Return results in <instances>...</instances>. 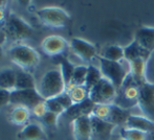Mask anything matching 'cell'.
Instances as JSON below:
<instances>
[{
  "instance_id": "cell-1",
  "label": "cell",
  "mask_w": 154,
  "mask_h": 140,
  "mask_svg": "<svg viewBox=\"0 0 154 140\" xmlns=\"http://www.w3.org/2000/svg\"><path fill=\"white\" fill-rule=\"evenodd\" d=\"M67 87L62 76L60 68L51 69L43 74L40 83L37 85L40 96L44 100L55 98L66 91Z\"/></svg>"
},
{
  "instance_id": "cell-2",
  "label": "cell",
  "mask_w": 154,
  "mask_h": 140,
  "mask_svg": "<svg viewBox=\"0 0 154 140\" xmlns=\"http://www.w3.org/2000/svg\"><path fill=\"white\" fill-rule=\"evenodd\" d=\"M99 68L104 79L113 84L116 89H121L130 74V66L126 60L112 62L99 57Z\"/></svg>"
},
{
  "instance_id": "cell-3",
  "label": "cell",
  "mask_w": 154,
  "mask_h": 140,
  "mask_svg": "<svg viewBox=\"0 0 154 140\" xmlns=\"http://www.w3.org/2000/svg\"><path fill=\"white\" fill-rule=\"evenodd\" d=\"M10 60L20 68V70H24L29 72L35 69L40 63V55L36 49L29 46L26 44H16L8 50Z\"/></svg>"
},
{
  "instance_id": "cell-4",
  "label": "cell",
  "mask_w": 154,
  "mask_h": 140,
  "mask_svg": "<svg viewBox=\"0 0 154 140\" xmlns=\"http://www.w3.org/2000/svg\"><path fill=\"white\" fill-rule=\"evenodd\" d=\"M5 40L11 42H21L31 38L34 31L29 24L15 14H10L4 20Z\"/></svg>"
},
{
  "instance_id": "cell-5",
  "label": "cell",
  "mask_w": 154,
  "mask_h": 140,
  "mask_svg": "<svg viewBox=\"0 0 154 140\" xmlns=\"http://www.w3.org/2000/svg\"><path fill=\"white\" fill-rule=\"evenodd\" d=\"M36 16L44 26L51 28H62L70 20V16L59 6H45L36 12Z\"/></svg>"
},
{
  "instance_id": "cell-6",
  "label": "cell",
  "mask_w": 154,
  "mask_h": 140,
  "mask_svg": "<svg viewBox=\"0 0 154 140\" xmlns=\"http://www.w3.org/2000/svg\"><path fill=\"white\" fill-rule=\"evenodd\" d=\"M116 91L113 84L103 77L89 90V100L94 105H113L118 97Z\"/></svg>"
},
{
  "instance_id": "cell-7",
  "label": "cell",
  "mask_w": 154,
  "mask_h": 140,
  "mask_svg": "<svg viewBox=\"0 0 154 140\" xmlns=\"http://www.w3.org/2000/svg\"><path fill=\"white\" fill-rule=\"evenodd\" d=\"M137 107L143 115L154 121V84L147 81L140 86Z\"/></svg>"
},
{
  "instance_id": "cell-8",
  "label": "cell",
  "mask_w": 154,
  "mask_h": 140,
  "mask_svg": "<svg viewBox=\"0 0 154 140\" xmlns=\"http://www.w3.org/2000/svg\"><path fill=\"white\" fill-rule=\"evenodd\" d=\"M38 90L36 89H14L11 91V104L22 106L27 109H32L38 104L43 102Z\"/></svg>"
},
{
  "instance_id": "cell-9",
  "label": "cell",
  "mask_w": 154,
  "mask_h": 140,
  "mask_svg": "<svg viewBox=\"0 0 154 140\" xmlns=\"http://www.w3.org/2000/svg\"><path fill=\"white\" fill-rule=\"evenodd\" d=\"M69 47L78 58L86 63H89L97 57V50L95 46L84 39L72 38L69 42Z\"/></svg>"
},
{
  "instance_id": "cell-10",
  "label": "cell",
  "mask_w": 154,
  "mask_h": 140,
  "mask_svg": "<svg viewBox=\"0 0 154 140\" xmlns=\"http://www.w3.org/2000/svg\"><path fill=\"white\" fill-rule=\"evenodd\" d=\"M69 43L63 37L51 35L43 39L41 43V49L46 55L59 57L68 49Z\"/></svg>"
},
{
  "instance_id": "cell-11",
  "label": "cell",
  "mask_w": 154,
  "mask_h": 140,
  "mask_svg": "<svg viewBox=\"0 0 154 140\" xmlns=\"http://www.w3.org/2000/svg\"><path fill=\"white\" fill-rule=\"evenodd\" d=\"M72 134L75 140H92V127L90 116L80 117L71 121Z\"/></svg>"
},
{
  "instance_id": "cell-12",
  "label": "cell",
  "mask_w": 154,
  "mask_h": 140,
  "mask_svg": "<svg viewBox=\"0 0 154 140\" xmlns=\"http://www.w3.org/2000/svg\"><path fill=\"white\" fill-rule=\"evenodd\" d=\"M91 119V127H92V134L93 138H97L100 140H107L111 136L116 126L111 122L103 121L101 119L90 116Z\"/></svg>"
},
{
  "instance_id": "cell-13",
  "label": "cell",
  "mask_w": 154,
  "mask_h": 140,
  "mask_svg": "<svg viewBox=\"0 0 154 140\" xmlns=\"http://www.w3.org/2000/svg\"><path fill=\"white\" fill-rule=\"evenodd\" d=\"M125 127L142 131V132L148 133V134L154 132V121L147 118L144 115H133V114H131L128 117Z\"/></svg>"
},
{
  "instance_id": "cell-14",
  "label": "cell",
  "mask_w": 154,
  "mask_h": 140,
  "mask_svg": "<svg viewBox=\"0 0 154 140\" xmlns=\"http://www.w3.org/2000/svg\"><path fill=\"white\" fill-rule=\"evenodd\" d=\"M134 40L146 50L152 53L154 51V27L143 26L138 28L134 36Z\"/></svg>"
},
{
  "instance_id": "cell-15",
  "label": "cell",
  "mask_w": 154,
  "mask_h": 140,
  "mask_svg": "<svg viewBox=\"0 0 154 140\" xmlns=\"http://www.w3.org/2000/svg\"><path fill=\"white\" fill-rule=\"evenodd\" d=\"M18 138L20 140H46L47 137L40 124L31 122L23 127L22 130L19 132Z\"/></svg>"
},
{
  "instance_id": "cell-16",
  "label": "cell",
  "mask_w": 154,
  "mask_h": 140,
  "mask_svg": "<svg viewBox=\"0 0 154 140\" xmlns=\"http://www.w3.org/2000/svg\"><path fill=\"white\" fill-rule=\"evenodd\" d=\"M124 51H125V60L127 62L134 61V60L138 59L149 61L151 55H152L148 50H146L143 46H140L135 40L132 41L128 46L124 47Z\"/></svg>"
},
{
  "instance_id": "cell-17",
  "label": "cell",
  "mask_w": 154,
  "mask_h": 140,
  "mask_svg": "<svg viewBox=\"0 0 154 140\" xmlns=\"http://www.w3.org/2000/svg\"><path fill=\"white\" fill-rule=\"evenodd\" d=\"M93 108H94V104L90 100H87L85 102L81 103V104L72 105L64 114L68 118H70L71 121H72V120L80 117L91 116Z\"/></svg>"
},
{
  "instance_id": "cell-18",
  "label": "cell",
  "mask_w": 154,
  "mask_h": 140,
  "mask_svg": "<svg viewBox=\"0 0 154 140\" xmlns=\"http://www.w3.org/2000/svg\"><path fill=\"white\" fill-rule=\"evenodd\" d=\"M31 117V111L29 109L22 106H15L14 109L11 111L10 113V120L13 124L16 126H26L27 121L29 120Z\"/></svg>"
},
{
  "instance_id": "cell-19",
  "label": "cell",
  "mask_w": 154,
  "mask_h": 140,
  "mask_svg": "<svg viewBox=\"0 0 154 140\" xmlns=\"http://www.w3.org/2000/svg\"><path fill=\"white\" fill-rule=\"evenodd\" d=\"M131 115L130 112L128 111V109L122 108L120 106L113 104L111 105V110H110V117H109V122H111L114 126H120L123 124L125 126L126 121H127L128 117Z\"/></svg>"
},
{
  "instance_id": "cell-20",
  "label": "cell",
  "mask_w": 154,
  "mask_h": 140,
  "mask_svg": "<svg viewBox=\"0 0 154 140\" xmlns=\"http://www.w3.org/2000/svg\"><path fill=\"white\" fill-rule=\"evenodd\" d=\"M37 85L32 75L27 71H16V86L15 89H36Z\"/></svg>"
},
{
  "instance_id": "cell-21",
  "label": "cell",
  "mask_w": 154,
  "mask_h": 140,
  "mask_svg": "<svg viewBox=\"0 0 154 140\" xmlns=\"http://www.w3.org/2000/svg\"><path fill=\"white\" fill-rule=\"evenodd\" d=\"M101 57L108 60V61L122 62L125 60V51H124L123 47L111 45V46H107L104 48V50L102 51Z\"/></svg>"
},
{
  "instance_id": "cell-22",
  "label": "cell",
  "mask_w": 154,
  "mask_h": 140,
  "mask_svg": "<svg viewBox=\"0 0 154 140\" xmlns=\"http://www.w3.org/2000/svg\"><path fill=\"white\" fill-rule=\"evenodd\" d=\"M66 91L68 92L73 105L81 104L89 100V90L86 88V86H75L68 88Z\"/></svg>"
},
{
  "instance_id": "cell-23",
  "label": "cell",
  "mask_w": 154,
  "mask_h": 140,
  "mask_svg": "<svg viewBox=\"0 0 154 140\" xmlns=\"http://www.w3.org/2000/svg\"><path fill=\"white\" fill-rule=\"evenodd\" d=\"M16 86V70L3 69L0 71V88L13 91Z\"/></svg>"
},
{
  "instance_id": "cell-24",
  "label": "cell",
  "mask_w": 154,
  "mask_h": 140,
  "mask_svg": "<svg viewBox=\"0 0 154 140\" xmlns=\"http://www.w3.org/2000/svg\"><path fill=\"white\" fill-rule=\"evenodd\" d=\"M87 71H88V65L75 66V71H73V73H72V77H71L70 84L68 85L67 89L70 87H75V86H85Z\"/></svg>"
},
{
  "instance_id": "cell-25",
  "label": "cell",
  "mask_w": 154,
  "mask_h": 140,
  "mask_svg": "<svg viewBox=\"0 0 154 140\" xmlns=\"http://www.w3.org/2000/svg\"><path fill=\"white\" fill-rule=\"evenodd\" d=\"M120 136L122 140H148L149 138L148 133L134 130V129L126 128V127H124L121 130Z\"/></svg>"
},
{
  "instance_id": "cell-26",
  "label": "cell",
  "mask_w": 154,
  "mask_h": 140,
  "mask_svg": "<svg viewBox=\"0 0 154 140\" xmlns=\"http://www.w3.org/2000/svg\"><path fill=\"white\" fill-rule=\"evenodd\" d=\"M103 79V75L99 67H95L93 65H88L87 76H86L85 86L88 90H90L93 86H95L101 79Z\"/></svg>"
},
{
  "instance_id": "cell-27",
  "label": "cell",
  "mask_w": 154,
  "mask_h": 140,
  "mask_svg": "<svg viewBox=\"0 0 154 140\" xmlns=\"http://www.w3.org/2000/svg\"><path fill=\"white\" fill-rule=\"evenodd\" d=\"M75 68V66L70 61H68L66 58H61V60H60V71L62 73V76L64 79L65 84H66V87H68V85L70 84Z\"/></svg>"
},
{
  "instance_id": "cell-28",
  "label": "cell",
  "mask_w": 154,
  "mask_h": 140,
  "mask_svg": "<svg viewBox=\"0 0 154 140\" xmlns=\"http://www.w3.org/2000/svg\"><path fill=\"white\" fill-rule=\"evenodd\" d=\"M110 110H111V105H94L91 116L103 121L109 122Z\"/></svg>"
},
{
  "instance_id": "cell-29",
  "label": "cell",
  "mask_w": 154,
  "mask_h": 140,
  "mask_svg": "<svg viewBox=\"0 0 154 140\" xmlns=\"http://www.w3.org/2000/svg\"><path fill=\"white\" fill-rule=\"evenodd\" d=\"M45 105L47 107V110L49 112H53V113L57 114V115H62V114L65 113V110L64 108L60 105V103L58 102L56 98H51V100H44Z\"/></svg>"
},
{
  "instance_id": "cell-30",
  "label": "cell",
  "mask_w": 154,
  "mask_h": 140,
  "mask_svg": "<svg viewBox=\"0 0 154 140\" xmlns=\"http://www.w3.org/2000/svg\"><path fill=\"white\" fill-rule=\"evenodd\" d=\"M58 118H59V115H57V114L53 113V112H47L46 114L44 115V117L42 118V122L45 124V126L47 127H51V128H53V127H56L58 124Z\"/></svg>"
},
{
  "instance_id": "cell-31",
  "label": "cell",
  "mask_w": 154,
  "mask_h": 140,
  "mask_svg": "<svg viewBox=\"0 0 154 140\" xmlns=\"http://www.w3.org/2000/svg\"><path fill=\"white\" fill-rule=\"evenodd\" d=\"M55 98L60 103V105H61L62 107L64 108L65 112H66L67 110H68L69 108H70L71 106L73 105L72 104V100H71L70 96H69V94H68V92H67V91H65L64 93L60 94L59 96H57V97H55Z\"/></svg>"
},
{
  "instance_id": "cell-32",
  "label": "cell",
  "mask_w": 154,
  "mask_h": 140,
  "mask_svg": "<svg viewBox=\"0 0 154 140\" xmlns=\"http://www.w3.org/2000/svg\"><path fill=\"white\" fill-rule=\"evenodd\" d=\"M32 110V114H34L36 117L40 118V119H42V118L44 117L45 114L48 112V110H47V107H46V105H45L44 100H43V102H41L40 104H38L36 107H34Z\"/></svg>"
},
{
  "instance_id": "cell-33",
  "label": "cell",
  "mask_w": 154,
  "mask_h": 140,
  "mask_svg": "<svg viewBox=\"0 0 154 140\" xmlns=\"http://www.w3.org/2000/svg\"><path fill=\"white\" fill-rule=\"evenodd\" d=\"M11 104V91L0 88V109Z\"/></svg>"
},
{
  "instance_id": "cell-34",
  "label": "cell",
  "mask_w": 154,
  "mask_h": 140,
  "mask_svg": "<svg viewBox=\"0 0 154 140\" xmlns=\"http://www.w3.org/2000/svg\"><path fill=\"white\" fill-rule=\"evenodd\" d=\"M3 60V49H2V45L0 44V62Z\"/></svg>"
},
{
  "instance_id": "cell-35",
  "label": "cell",
  "mask_w": 154,
  "mask_h": 140,
  "mask_svg": "<svg viewBox=\"0 0 154 140\" xmlns=\"http://www.w3.org/2000/svg\"><path fill=\"white\" fill-rule=\"evenodd\" d=\"M120 140H122V139H120Z\"/></svg>"
}]
</instances>
